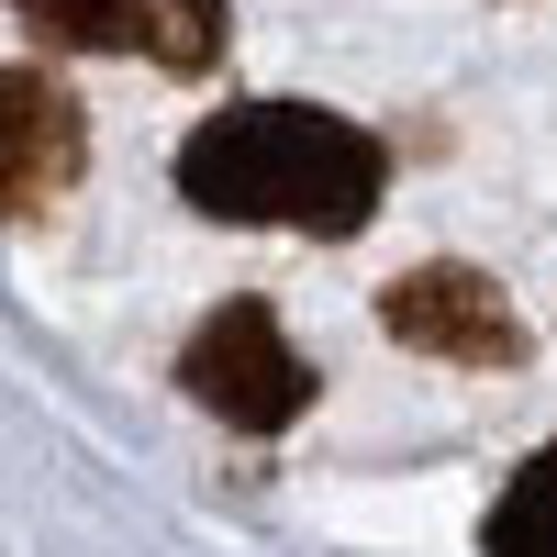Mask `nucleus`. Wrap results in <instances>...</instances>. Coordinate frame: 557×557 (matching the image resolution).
<instances>
[{
  "instance_id": "nucleus-3",
  "label": "nucleus",
  "mask_w": 557,
  "mask_h": 557,
  "mask_svg": "<svg viewBox=\"0 0 557 557\" xmlns=\"http://www.w3.org/2000/svg\"><path fill=\"white\" fill-rule=\"evenodd\" d=\"M380 335L412 346V357H446V368H524V357H535L513 290H502L491 268H469V257L401 268L391 290H380Z\"/></svg>"
},
{
  "instance_id": "nucleus-5",
  "label": "nucleus",
  "mask_w": 557,
  "mask_h": 557,
  "mask_svg": "<svg viewBox=\"0 0 557 557\" xmlns=\"http://www.w3.org/2000/svg\"><path fill=\"white\" fill-rule=\"evenodd\" d=\"M480 557H557V446H535L480 513Z\"/></svg>"
},
{
  "instance_id": "nucleus-1",
  "label": "nucleus",
  "mask_w": 557,
  "mask_h": 557,
  "mask_svg": "<svg viewBox=\"0 0 557 557\" xmlns=\"http://www.w3.org/2000/svg\"><path fill=\"white\" fill-rule=\"evenodd\" d=\"M178 201L201 223H257V235H323L346 246L391 201V146L323 101H235L178 134Z\"/></svg>"
},
{
  "instance_id": "nucleus-7",
  "label": "nucleus",
  "mask_w": 557,
  "mask_h": 557,
  "mask_svg": "<svg viewBox=\"0 0 557 557\" xmlns=\"http://www.w3.org/2000/svg\"><path fill=\"white\" fill-rule=\"evenodd\" d=\"M12 23L67 45V57H89V45H134L146 34V0H12Z\"/></svg>"
},
{
  "instance_id": "nucleus-6",
  "label": "nucleus",
  "mask_w": 557,
  "mask_h": 557,
  "mask_svg": "<svg viewBox=\"0 0 557 557\" xmlns=\"http://www.w3.org/2000/svg\"><path fill=\"white\" fill-rule=\"evenodd\" d=\"M223 34H235V12H223V0H146V57L168 67V78H212L223 67Z\"/></svg>"
},
{
  "instance_id": "nucleus-2",
  "label": "nucleus",
  "mask_w": 557,
  "mask_h": 557,
  "mask_svg": "<svg viewBox=\"0 0 557 557\" xmlns=\"http://www.w3.org/2000/svg\"><path fill=\"white\" fill-rule=\"evenodd\" d=\"M178 391H190L212 424H235V435H290L323 380L301 368V346L278 335V301L235 290V301H212L190 323V346H178Z\"/></svg>"
},
{
  "instance_id": "nucleus-4",
  "label": "nucleus",
  "mask_w": 557,
  "mask_h": 557,
  "mask_svg": "<svg viewBox=\"0 0 557 557\" xmlns=\"http://www.w3.org/2000/svg\"><path fill=\"white\" fill-rule=\"evenodd\" d=\"M78 168H89V112L45 57H12V78H0V212L45 223L78 190Z\"/></svg>"
}]
</instances>
